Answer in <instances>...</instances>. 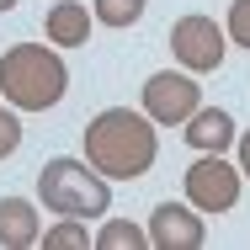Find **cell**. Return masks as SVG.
I'll return each mask as SVG.
<instances>
[{
    "instance_id": "1",
    "label": "cell",
    "mask_w": 250,
    "mask_h": 250,
    "mask_svg": "<svg viewBox=\"0 0 250 250\" xmlns=\"http://www.w3.org/2000/svg\"><path fill=\"white\" fill-rule=\"evenodd\" d=\"M160 160V133L144 112L133 106H106L85 123V165L106 181H139Z\"/></svg>"
},
{
    "instance_id": "2",
    "label": "cell",
    "mask_w": 250,
    "mask_h": 250,
    "mask_svg": "<svg viewBox=\"0 0 250 250\" xmlns=\"http://www.w3.org/2000/svg\"><path fill=\"white\" fill-rule=\"evenodd\" d=\"M0 91L16 112H48L69 91V64L48 43H11L0 53Z\"/></svg>"
},
{
    "instance_id": "3",
    "label": "cell",
    "mask_w": 250,
    "mask_h": 250,
    "mask_svg": "<svg viewBox=\"0 0 250 250\" xmlns=\"http://www.w3.org/2000/svg\"><path fill=\"white\" fill-rule=\"evenodd\" d=\"M38 197L59 218H106L112 181L101 170H91L85 160H75V154H53V160H43V170H38Z\"/></svg>"
},
{
    "instance_id": "4",
    "label": "cell",
    "mask_w": 250,
    "mask_h": 250,
    "mask_svg": "<svg viewBox=\"0 0 250 250\" xmlns=\"http://www.w3.org/2000/svg\"><path fill=\"white\" fill-rule=\"evenodd\" d=\"M181 187H187V202H192L197 213H229V208L240 202L245 176H240V165H229L224 154H197V160L187 165Z\"/></svg>"
},
{
    "instance_id": "5",
    "label": "cell",
    "mask_w": 250,
    "mask_h": 250,
    "mask_svg": "<svg viewBox=\"0 0 250 250\" xmlns=\"http://www.w3.org/2000/svg\"><path fill=\"white\" fill-rule=\"evenodd\" d=\"M170 48H176V64H187V75H213L224 64V53H229V38H224V27L213 16L192 11V16H176Z\"/></svg>"
},
{
    "instance_id": "6",
    "label": "cell",
    "mask_w": 250,
    "mask_h": 250,
    "mask_svg": "<svg viewBox=\"0 0 250 250\" xmlns=\"http://www.w3.org/2000/svg\"><path fill=\"white\" fill-rule=\"evenodd\" d=\"M139 101H144V117H149L154 128H181V123L202 106V85L192 80V75L160 69V75H149V80H144Z\"/></svg>"
},
{
    "instance_id": "7",
    "label": "cell",
    "mask_w": 250,
    "mask_h": 250,
    "mask_svg": "<svg viewBox=\"0 0 250 250\" xmlns=\"http://www.w3.org/2000/svg\"><path fill=\"white\" fill-rule=\"evenodd\" d=\"M149 245L154 250H202L208 245V224L192 202H160L149 213Z\"/></svg>"
},
{
    "instance_id": "8",
    "label": "cell",
    "mask_w": 250,
    "mask_h": 250,
    "mask_svg": "<svg viewBox=\"0 0 250 250\" xmlns=\"http://www.w3.org/2000/svg\"><path fill=\"white\" fill-rule=\"evenodd\" d=\"M234 117H229V106H197L187 123H181V139L192 144L197 154H224L234 144Z\"/></svg>"
},
{
    "instance_id": "9",
    "label": "cell",
    "mask_w": 250,
    "mask_h": 250,
    "mask_svg": "<svg viewBox=\"0 0 250 250\" xmlns=\"http://www.w3.org/2000/svg\"><path fill=\"white\" fill-rule=\"evenodd\" d=\"M38 234H43V224H38L32 202L27 197H0V245L5 250H32Z\"/></svg>"
},
{
    "instance_id": "10",
    "label": "cell",
    "mask_w": 250,
    "mask_h": 250,
    "mask_svg": "<svg viewBox=\"0 0 250 250\" xmlns=\"http://www.w3.org/2000/svg\"><path fill=\"white\" fill-rule=\"evenodd\" d=\"M91 38V5L85 0H59L48 5V43L53 48H80Z\"/></svg>"
},
{
    "instance_id": "11",
    "label": "cell",
    "mask_w": 250,
    "mask_h": 250,
    "mask_svg": "<svg viewBox=\"0 0 250 250\" xmlns=\"http://www.w3.org/2000/svg\"><path fill=\"white\" fill-rule=\"evenodd\" d=\"M91 245H96V250H144L149 234H144L139 224H128V218H106L96 234H91Z\"/></svg>"
},
{
    "instance_id": "12",
    "label": "cell",
    "mask_w": 250,
    "mask_h": 250,
    "mask_svg": "<svg viewBox=\"0 0 250 250\" xmlns=\"http://www.w3.org/2000/svg\"><path fill=\"white\" fill-rule=\"evenodd\" d=\"M91 21L101 27H133V21H144V0H91Z\"/></svg>"
},
{
    "instance_id": "13",
    "label": "cell",
    "mask_w": 250,
    "mask_h": 250,
    "mask_svg": "<svg viewBox=\"0 0 250 250\" xmlns=\"http://www.w3.org/2000/svg\"><path fill=\"white\" fill-rule=\"evenodd\" d=\"M38 245H48V250H85L91 245V229H85V218H64V224H53L48 234H38Z\"/></svg>"
},
{
    "instance_id": "14",
    "label": "cell",
    "mask_w": 250,
    "mask_h": 250,
    "mask_svg": "<svg viewBox=\"0 0 250 250\" xmlns=\"http://www.w3.org/2000/svg\"><path fill=\"white\" fill-rule=\"evenodd\" d=\"M224 38H229V43H240V48H250V0H234V5H229Z\"/></svg>"
},
{
    "instance_id": "15",
    "label": "cell",
    "mask_w": 250,
    "mask_h": 250,
    "mask_svg": "<svg viewBox=\"0 0 250 250\" xmlns=\"http://www.w3.org/2000/svg\"><path fill=\"white\" fill-rule=\"evenodd\" d=\"M16 149H21V117L11 106H0V160H11Z\"/></svg>"
},
{
    "instance_id": "16",
    "label": "cell",
    "mask_w": 250,
    "mask_h": 250,
    "mask_svg": "<svg viewBox=\"0 0 250 250\" xmlns=\"http://www.w3.org/2000/svg\"><path fill=\"white\" fill-rule=\"evenodd\" d=\"M234 144H240V176L250 181V133H234Z\"/></svg>"
},
{
    "instance_id": "17",
    "label": "cell",
    "mask_w": 250,
    "mask_h": 250,
    "mask_svg": "<svg viewBox=\"0 0 250 250\" xmlns=\"http://www.w3.org/2000/svg\"><path fill=\"white\" fill-rule=\"evenodd\" d=\"M0 11H16V0H0Z\"/></svg>"
}]
</instances>
